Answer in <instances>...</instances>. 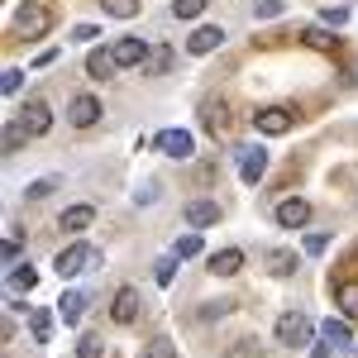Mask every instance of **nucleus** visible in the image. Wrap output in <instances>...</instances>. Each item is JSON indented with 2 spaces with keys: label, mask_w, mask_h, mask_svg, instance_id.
<instances>
[{
  "label": "nucleus",
  "mask_w": 358,
  "mask_h": 358,
  "mask_svg": "<svg viewBox=\"0 0 358 358\" xmlns=\"http://www.w3.org/2000/svg\"><path fill=\"white\" fill-rule=\"evenodd\" d=\"M106 258H101V248H91V244H67L62 253H57V277L67 282V277H82V273H91V268H101Z\"/></svg>",
  "instance_id": "obj_1"
},
{
  "label": "nucleus",
  "mask_w": 358,
  "mask_h": 358,
  "mask_svg": "<svg viewBox=\"0 0 358 358\" xmlns=\"http://www.w3.org/2000/svg\"><path fill=\"white\" fill-rule=\"evenodd\" d=\"M277 344L282 349H301V344H310V334H315V325H310V315H301V310H287V315H277Z\"/></svg>",
  "instance_id": "obj_2"
},
{
  "label": "nucleus",
  "mask_w": 358,
  "mask_h": 358,
  "mask_svg": "<svg viewBox=\"0 0 358 358\" xmlns=\"http://www.w3.org/2000/svg\"><path fill=\"white\" fill-rule=\"evenodd\" d=\"M53 29V10L48 5H24L20 15H15V34L20 38H43Z\"/></svg>",
  "instance_id": "obj_3"
},
{
  "label": "nucleus",
  "mask_w": 358,
  "mask_h": 358,
  "mask_svg": "<svg viewBox=\"0 0 358 358\" xmlns=\"http://www.w3.org/2000/svg\"><path fill=\"white\" fill-rule=\"evenodd\" d=\"M292 124H296V110H287V106H268V110L253 115V129H258V134H268V138L292 134Z\"/></svg>",
  "instance_id": "obj_4"
},
{
  "label": "nucleus",
  "mask_w": 358,
  "mask_h": 358,
  "mask_svg": "<svg viewBox=\"0 0 358 358\" xmlns=\"http://www.w3.org/2000/svg\"><path fill=\"white\" fill-rule=\"evenodd\" d=\"M20 124H24L34 138H43L48 129H53V110H48V101H43V96H29L24 110H20Z\"/></svg>",
  "instance_id": "obj_5"
},
{
  "label": "nucleus",
  "mask_w": 358,
  "mask_h": 358,
  "mask_svg": "<svg viewBox=\"0 0 358 358\" xmlns=\"http://www.w3.org/2000/svg\"><path fill=\"white\" fill-rule=\"evenodd\" d=\"M153 148H158L163 158H192L196 138L187 134V129H163V134H153Z\"/></svg>",
  "instance_id": "obj_6"
},
{
  "label": "nucleus",
  "mask_w": 358,
  "mask_h": 358,
  "mask_svg": "<svg viewBox=\"0 0 358 358\" xmlns=\"http://www.w3.org/2000/svg\"><path fill=\"white\" fill-rule=\"evenodd\" d=\"M277 224L282 229H301L306 220H310V201H301V196H287V201H277Z\"/></svg>",
  "instance_id": "obj_7"
},
{
  "label": "nucleus",
  "mask_w": 358,
  "mask_h": 358,
  "mask_svg": "<svg viewBox=\"0 0 358 358\" xmlns=\"http://www.w3.org/2000/svg\"><path fill=\"white\" fill-rule=\"evenodd\" d=\"M263 172H268V153H263L258 143L239 148V177H244L248 187H258V182H263Z\"/></svg>",
  "instance_id": "obj_8"
},
{
  "label": "nucleus",
  "mask_w": 358,
  "mask_h": 358,
  "mask_svg": "<svg viewBox=\"0 0 358 358\" xmlns=\"http://www.w3.org/2000/svg\"><path fill=\"white\" fill-rule=\"evenodd\" d=\"M138 310H143L138 292H134V287H120V292H115V306H110L115 325H134V320H138Z\"/></svg>",
  "instance_id": "obj_9"
},
{
  "label": "nucleus",
  "mask_w": 358,
  "mask_h": 358,
  "mask_svg": "<svg viewBox=\"0 0 358 358\" xmlns=\"http://www.w3.org/2000/svg\"><path fill=\"white\" fill-rule=\"evenodd\" d=\"M110 53L120 67H143V57H148V48H143V38H134V34H124V38H115Z\"/></svg>",
  "instance_id": "obj_10"
},
{
  "label": "nucleus",
  "mask_w": 358,
  "mask_h": 358,
  "mask_svg": "<svg viewBox=\"0 0 358 358\" xmlns=\"http://www.w3.org/2000/svg\"><path fill=\"white\" fill-rule=\"evenodd\" d=\"M67 120H72L77 129H91V124L101 120V101H96V96H72V106H67Z\"/></svg>",
  "instance_id": "obj_11"
},
{
  "label": "nucleus",
  "mask_w": 358,
  "mask_h": 358,
  "mask_svg": "<svg viewBox=\"0 0 358 358\" xmlns=\"http://www.w3.org/2000/svg\"><path fill=\"white\" fill-rule=\"evenodd\" d=\"M220 43H224V29H215V24H201V29H196V34H192V38H187V48H192L196 57L215 53Z\"/></svg>",
  "instance_id": "obj_12"
},
{
  "label": "nucleus",
  "mask_w": 358,
  "mask_h": 358,
  "mask_svg": "<svg viewBox=\"0 0 358 358\" xmlns=\"http://www.w3.org/2000/svg\"><path fill=\"white\" fill-rule=\"evenodd\" d=\"M320 334H325V344H334V349H339V354H349V349H354L358 339H354V330H349V320H325V325H320Z\"/></svg>",
  "instance_id": "obj_13"
},
{
  "label": "nucleus",
  "mask_w": 358,
  "mask_h": 358,
  "mask_svg": "<svg viewBox=\"0 0 358 358\" xmlns=\"http://www.w3.org/2000/svg\"><path fill=\"white\" fill-rule=\"evenodd\" d=\"M244 268V248H220V253H210V268L206 273H215V277H234Z\"/></svg>",
  "instance_id": "obj_14"
},
{
  "label": "nucleus",
  "mask_w": 358,
  "mask_h": 358,
  "mask_svg": "<svg viewBox=\"0 0 358 358\" xmlns=\"http://www.w3.org/2000/svg\"><path fill=\"white\" fill-rule=\"evenodd\" d=\"M86 72H91L96 82H106V77L120 72V62H115V53H106V48H91V53H86Z\"/></svg>",
  "instance_id": "obj_15"
},
{
  "label": "nucleus",
  "mask_w": 358,
  "mask_h": 358,
  "mask_svg": "<svg viewBox=\"0 0 358 358\" xmlns=\"http://www.w3.org/2000/svg\"><path fill=\"white\" fill-rule=\"evenodd\" d=\"M187 224H192V229L220 224V206H215V201H192V206H187Z\"/></svg>",
  "instance_id": "obj_16"
},
{
  "label": "nucleus",
  "mask_w": 358,
  "mask_h": 358,
  "mask_svg": "<svg viewBox=\"0 0 358 358\" xmlns=\"http://www.w3.org/2000/svg\"><path fill=\"white\" fill-rule=\"evenodd\" d=\"M34 287H38V273H34V268H29V263H15V268H10V296H34Z\"/></svg>",
  "instance_id": "obj_17"
},
{
  "label": "nucleus",
  "mask_w": 358,
  "mask_h": 358,
  "mask_svg": "<svg viewBox=\"0 0 358 358\" xmlns=\"http://www.w3.org/2000/svg\"><path fill=\"white\" fill-rule=\"evenodd\" d=\"M334 306L344 320H358V282H339L334 287Z\"/></svg>",
  "instance_id": "obj_18"
},
{
  "label": "nucleus",
  "mask_w": 358,
  "mask_h": 358,
  "mask_svg": "<svg viewBox=\"0 0 358 358\" xmlns=\"http://www.w3.org/2000/svg\"><path fill=\"white\" fill-rule=\"evenodd\" d=\"M268 273L273 277H292L296 273V253H292V248H268Z\"/></svg>",
  "instance_id": "obj_19"
},
{
  "label": "nucleus",
  "mask_w": 358,
  "mask_h": 358,
  "mask_svg": "<svg viewBox=\"0 0 358 358\" xmlns=\"http://www.w3.org/2000/svg\"><path fill=\"white\" fill-rule=\"evenodd\" d=\"M91 220H96V210H91V206H72V210H62V220H57V224H62L67 234H82Z\"/></svg>",
  "instance_id": "obj_20"
},
{
  "label": "nucleus",
  "mask_w": 358,
  "mask_h": 358,
  "mask_svg": "<svg viewBox=\"0 0 358 358\" xmlns=\"http://www.w3.org/2000/svg\"><path fill=\"white\" fill-rule=\"evenodd\" d=\"M82 310H86V296H82V292H67V296L57 301V315H62V325H77V320H82Z\"/></svg>",
  "instance_id": "obj_21"
},
{
  "label": "nucleus",
  "mask_w": 358,
  "mask_h": 358,
  "mask_svg": "<svg viewBox=\"0 0 358 358\" xmlns=\"http://www.w3.org/2000/svg\"><path fill=\"white\" fill-rule=\"evenodd\" d=\"M201 124H206L210 134H220V129H224V101H215V96L201 101Z\"/></svg>",
  "instance_id": "obj_22"
},
{
  "label": "nucleus",
  "mask_w": 358,
  "mask_h": 358,
  "mask_svg": "<svg viewBox=\"0 0 358 358\" xmlns=\"http://www.w3.org/2000/svg\"><path fill=\"white\" fill-rule=\"evenodd\" d=\"M167 67H172V48H163V43H158V48H148V57H143V72H148V77H163Z\"/></svg>",
  "instance_id": "obj_23"
},
{
  "label": "nucleus",
  "mask_w": 358,
  "mask_h": 358,
  "mask_svg": "<svg viewBox=\"0 0 358 358\" xmlns=\"http://www.w3.org/2000/svg\"><path fill=\"white\" fill-rule=\"evenodd\" d=\"M138 358H177V344H172L167 334H153V339L138 349Z\"/></svg>",
  "instance_id": "obj_24"
},
{
  "label": "nucleus",
  "mask_w": 358,
  "mask_h": 358,
  "mask_svg": "<svg viewBox=\"0 0 358 358\" xmlns=\"http://www.w3.org/2000/svg\"><path fill=\"white\" fill-rule=\"evenodd\" d=\"M301 38H306V43H310V48H320V53H334V48H339V38H334V34H330V29H325V24L306 29Z\"/></svg>",
  "instance_id": "obj_25"
},
{
  "label": "nucleus",
  "mask_w": 358,
  "mask_h": 358,
  "mask_svg": "<svg viewBox=\"0 0 358 358\" xmlns=\"http://www.w3.org/2000/svg\"><path fill=\"white\" fill-rule=\"evenodd\" d=\"M29 138H34V134H29L24 124H20V120H10V124H5V153H20Z\"/></svg>",
  "instance_id": "obj_26"
},
{
  "label": "nucleus",
  "mask_w": 358,
  "mask_h": 358,
  "mask_svg": "<svg viewBox=\"0 0 358 358\" xmlns=\"http://www.w3.org/2000/svg\"><path fill=\"white\" fill-rule=\"evenodd\" d=\"M177 263H182L177 253H167V258H158V263H153V277H158V287H172V277H177Z\"/></svg>",
  "instance_id": "obj_27"
},
{
  "label": "nucleus",
  "mask_w": 358,
  "mask_h": 358,
  "mask_svg": "<svg viewBox=\"0 0 358 358\" xmlns=\"http://www.w3.org/2000/svg\"><path fill=\"white\" fill-rule=\"evenodd\" d=\"M101 5H106L110 20H134L138 15V0H101Z\"/></svg>",
  "instance_id": "obj_28"
},
{
  "label": "nucleus",
  "mask_w": 358,
  "mask_h": 358,
  "mask_svg": "<svg viewBox=\"0 0 358 358\" xmlns=\"http://www.w3.org/2000/svg\"><path fill=\"white\" fill-rule=\"evenodd\" d=\"M57 192V177H38V182H29V201H48V196Z\"/></svg>",
  "instance_id": "obj_29"
},
{
  "label": "nucleus",
  "mask_w": 358,
  "mask_h": 358,
  "mask_svg": "<svg viewBox=\"0 0 358 358\" xmlns=\"http://www.w3.org/2000/svg\"><path fill=\"white\" fill-rule=\"evenodd\" d=\"M172 253H177V258H196V253H201V234H182V239H177V244H172Z\"/></svg>",
  "instance_id": "obj_30"
},
{
  "label": "nucleus",
  "mask_w": 358,
  "mask_h": 358,
  "mask_svg": "<svg viewBox=\"0 0 358 358\" xmlns=\"http://www.w3.org/2000/svg\"><path fill=\"white\" fill-rule=\"evenodd\" d=\"M320 24H325V29H344V24H349V10H344V5H330V10H320Z\"/></svg>",
  "instance_id": "obj_31"
},
{
  "label": "nucleus",
  "mask_w": 358,
  "mask_h": 358,
  "mask_svg": "<svg viewBox=\"0 0 358 358\" xmlns=\"http://www.w3.org/2000/svg\"><path fill=\"white\" fill-rule=\"evenodd\" d=\"M282 10H287L282 0H253V20H277Z\"/></svg>",
  "instance_id": "obj_32"
},
{
  "label": "nucleus",
  "mask_w": 358,
  "mask_h": 358,
  "mask_svg": "<svg viewBox=\"0 0 358 358\" xmlns=\"http://www.w3.org/2000/svg\"><path fill=\"white\" fill-rule=\"evenodd\" d=\"M201 10H206V0H172V15L177 20H196Z\"/></svg>",
  "instance_id": "obj_33"
},
{
  "label": "nucleus",
  "mask_w": 358,
  "mask_h": 358,
  "mask_svg": "<svg viewBox=\"0 0 358 358\" xmlns=\"http://www.w3.org/2000/svg\"><path fill=\"white\" fill-rule=\"evenodd\" d=\"M20 86H24V72H20V67H5V77H0V91H5V96H20Z\"/></svg>",
  "instance_id": "obj_34"
},
{
  "label": "nucleus",
  "mask_w": 358,
  "mask_h": 358,
  "mask_svg": "<svg viewBox=\"0 0 358 358\" xmlns=\"http://www.w3.org/2000/svg\"><path fill=\"white\" fill-rule=\"evenodd\" d=\"M77 358H106V344H101L96 334H86L82 344H77Z\"/></svg>",
  "instance_id": "obj_35"
},
{
  "label": "nucleus",
  "mask_w": 358,
  "mask_h": 358,
  "mask_svg": "<svg viewBox=\"0 0 358 358\" xmlns=\"http://www.w3.org/2000/svg\"><path fill=\"white\" fill-rule=\"evenodd\" d=\"M48 330H53V320H48V310H34V339L43 344V339H48Z\"/></svg>",
  "instance_id": "obj_36"
},
{
  "label": "nucleus",
  "mask_w": 358,
  "mask_h": 358,
  "mask_svg": "<svg viewBox=\"0 0 358 358\" xmlns=\"http://www.w3.org/2000/svg\"><path fill=\"white\" fill-rule=\"evenodd\" d=\"M0 258L15 268V258H20V234H5V248H0Z\"/></svg>",
  "instance_id": "obj_37"
},
{
  "label": "nucleus",
  "mask_w": 358,
  "mask_h": 358,
  "mask_svg": "<svg viewBox=\"0 0 358 358\" xmlns=\"http://www.w3.org/2000/svg\"><path fill=\"white\" fill-rule=\"evenodd\" d=\"M229 306H234V301H206V310H201V320H215V315H229Z\"/></svg>",
  "instance_id": "obj_38"
},
{
  "label": "nucleus",
  "mask_w": 358,
  "mask_h": 358,
  "mask_svg": "<svg viewBox=\"0 0 358 358\" xmlns=\"http://www.w3.org/2000/svg\"><path fill=\"white\" fill-rule=\"evenodd\" d=\"M330 248V234H306V253H325Z\"/></svg>",
  "instance_id": "obj_39"
},
{
  "label": "nucleus",
  "mask_w": 358,
  "mask_h": 358,
  "mask_svg": "<svg viewBox=\"0 0 358 358\" xmlns=\"http://www.w3.org/2000/svg\"><path fill=\"white\" fill-rule=\"evenodd\" d=\"M96 38V24H77L72 29V43H91Z\"/></svg>",
  "instance_id": "obj_40"
},
{
  "label": "nucleus",
  "mask_w": 358,
  "mask_h": 358,
  "mask_svg": "<svg viewBox=\"0 0 358 358\" xmlns=\"http://www.w3.org/2000/svg\"><path fill=\"white\" fill-rule=\"evenodd\" d=\"M134 201H138V206H143V201H158V187H153V182H148V187H138Z\"/></svg>",
  "instance_id": "obj_41"
},
{
  "label": "nucleus",
  "mask_w": 358,
  "mask_h": 358,
  "mask_svg": "<svg viewBox=\"0 0 358 358\" xmlns=\"http://www.w3.org/2000/svg\"><path fill=\"white\" fill-rule=\"evenodd\" d=\"M253 354H263V349H253V339H244V349H234L229 358H253Z\"/></svg>",
  "instance_id": "obj_42"
},
{
  "label": "nucleus",
  "mask_w": 358,
  "mask_h": 358,
  "mask_svg": "<svg viewBox=\"0 0 358 358\" xmlns=\"http://www.w3.org/2000/svg\"><path fill=\"white\" fill-rule=\"evenodd\" d=\"M334 354V344H315V349H310V358H330Z\"/></svg>",
  "instance_id": "obj_43"
}]
</instances>
